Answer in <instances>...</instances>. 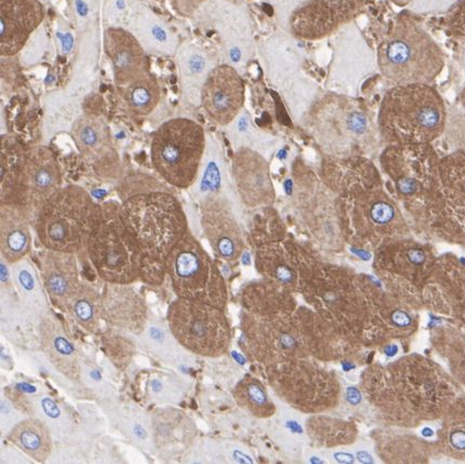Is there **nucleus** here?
Masks as SVG:
<instances>
[{"instance_id":"obj_8","label":"nucleus","mask_w":465,"mask_h":464,"mask_svg":"<svg viewBox=\"0 0 465 464\" xmlns=\"http://www.w3.org/2000/svg\"><path fill=\"white\" fill-rule=\"evenodd\" d=\"M86 254L95 273L105 282L132 285L141 280L143 252L124 222L121 203H102V216L90 237Z\"/></svg>"},{"instance_id":"obj_42","label":"nucleus","mask_w":465,"mask_h":464,"mask_svg":"<svg viewBox=\"0 0 465 464\" xmlns=\"http://www.w3.org/2000/svg\"><path fill=\"white\" fill-rule=\"evenodd\" d=\"M226 128H228L226 133L235 150L240 147H248L268 158L273 155L277 147L281 145L279 138L263 133L253 123L251 114L245 109Z\"/></svg>"},{"instance_id":"obj_58","label":"nucleus","mask_w":465,"mask_h":464,"mask_svg":"<svg viewBox=\"0 0 465 464\" xmlns=\"http://www.w3.org/2000/svg\"><path fill=\"white\" fill-rule=\"evenodd\" d=\"M461 101H462L463 106L465 107V89H464V92L462 94Z\"/></svg>"},{"instance_id":"obj_52","label":"nucleus","mask_w":465,"mask_h":464,"mask_svg":"<svg viewBox=\"0 0 465 464\" xmlns=\"http://www.w3.org/2000/svg\"><path fill=\"white\" fill-rule=\"evenodd\" d=\"M459 0H411L408 8L412 14L440 15L445 14Z\"/></svg>"},{"instance_id":"obj_37","label":"nucleus","mask_w":465,"mask_h":464,"mask_svg":"<svg viewBox=\"0 0 465 464\" xmlns=\"http://www.w3.org/2000/svg\"><path fill=\"white\" fill-rule=\"evenodd\" d=\"M175 64L181 94L190 104L200 105L203 84L217 66L213 55L194 44H185L175 54Z\"/></svg>"},{"instance_id":"obj_57","label":"nucleus","mask_w":465,"mask_h":464,"mask_svg":"<svg viewBox=\"0 0 465 464\" xmlns=\"http://www.w3.org/2000/svg\"><path fill=\"white\" fill-rule=\"evenodd\" d=\"M457 326L461 327L465 331V308L456 318Z\"/></svg>"},{"instance_id":"obj_55","label":"nucleus","mask_w":465,"mask_h":464,"mask_svg":"<svg viewBox=\"0 0 465 464\" xmlns=\"http://www.w3.org/2000/svg\"><path fill=\"white\" fill-rule=\"evenodd\" d=\"M208 0H170V5L180 15L193 18Z\"/></svg>"},{"instance_id":"obj_46","label":"nucleus","mask_w":465,"mask_h":464,"mask_svg":"<svg viewBox=\"0 0 465 464\" xmlns=\"http://www.w3.org/2000/svg\"><path fill=\"white\" fill-rule=\"evenodd\" d=\"M129 110L137 116L150 115L160 104L162 90L157 78L151 72L121 88Z\"/></svg>"},{"instance_id":"obj_38","label":"nucleus","mask_w":465,"mask_h":464,"mask_svg":"<svg viewBox=\"0 0 465 464\" xmlns=\"http://www.w3.org/2000/svg\"><path fill=\"white\" fill-rule=\"evenodd\" d=\"M7 439L16 449L36 462L47 461L53 452V433L41 418L28 417L15 424L8 432Z\"/></svg>"},{"instance_id":"obj_45","label":"nucleus","mask_w":465,"mask_h":464,"mask_svg":"<svg viewBox=\"0 0 465 464\" xmlns=\"http://www.w3.org/2000/svg\"><path fill=\"white\" fill-rule=\"evenodd\" d=\"M115 424L130 443L144 450H155L153 438L152 417L138 406L118 407L114 414Z\"/></svg>"},{"instance_id":"obj_31","label":"nucleus","mask_w":465,"mask_h":464,"mask_svg":"<svg viewBox=\"0 0 465 464\" xmlns=\"http://www.w3.org/2000/svg\"><path fill=\"white\" fill-rule=\"evenodd\" d=\"M39 270L50 301L65 311L67 302L83 282L76 254L44 248L39 253Z\"/></svg>"},{"instance_id":"obj_54","label":"nucleus","mask_w":465,"mask_h":464,"mask_svg":"<svg viewBox=\"0 0 465 464\" xmlns=\"http://www.w3.org/2000/svg\"><path fill=\"white\" fill-rule=\"evenodd\" d=\"M134 0H109L104 8V19L110 26H123Z\"/></svg>"},{"instance_id":"obj_7","label":"nucleus","mask_w":465,"mask_h":464,"mask_svg":"<svg viewBox=\"0 0 465 464\" xmlns=\"http://www.w3.org/2000/svg\"><path fill=\"white\" fill-rule=\"evenodd\" d=\"M102 216V205L78 185L62 186L34 220L44 248L81 254Z\"/></svg>"},{"instance_id":"obj_49","label":"nucleus","mask_w":465,"mask_h":464,"mask_svg":"<svg viewBox=\"0 0 465 464\" xmlns=\"http://www.w3.org/2000/svg\"><path fill=\"white\" fill-rule=\"evenodd\" d=\"M139 337L155 358L164 361L177 360L181 348H183L174 338L168 322L161 321L149 320L144 331Z\"/></svg>"},{"instance_id":"obj_48","label":"nucleus","mask_w":465,"mask_h":464,"mask_svg":"<svg viewBox=\"0 0 465 464\" xmlns=\"http://www.w3.org/2000/svg\"><path fill=\"white\" fill-rule=\"evenodd\" d=\"M308 431L312 439L322 446L333 447L354 443L357 428L353 423L333 419L313 417L309 421Z\"/></svg>"},{"instance_id":"obj_56","label":"nucleus","mask_w":465,"mask_h":464,"mask_svg":"<svg viewBox=\"0 0 465 464\" xmlns=\"http://www.w3.org/2000/svg\"><path fill=\"white\" fill-rule=\"evenodd\" d=\"M273 5L277 16H279L282 28H286L287 21L294 8L303 0H268Z\"/></svg>"},{"instance_id":"obj_26","label":"nucleus","mask_w":465,"mask_h":464,"mask_svg":"<svg viewBox=\"0 0 465 464\" xmlns=\"http://www.w3.org/2000/svg\"><path fill=\"white\" fill-rule=\"evenodd\" d=\"M44 19L45 8L39 0H0V54H19Z\"/></svg>"},{"instance_id":"obj_24","label":"nucleus","mask_w":465,"mask_h":464,"mask_svg":"<svg viewBox=\"0 0 465 464\" xmlns=\"http://www.w3.org/2000/svg\"><path fill=\"white\" fill-rule=\"evenodd\" d=\"M423 308L455 321L465 308V264L453 254L438 257L423 291Z\"/></svg>"},{"instance_id":"obj_23","label":"nucleus","mask_w":465,"mask_h":464,"mask_svg":"<svg viewBox=\"0 0 465 464\" xmlns=\"http://www.w3.org/2000/svg\"><path fill=\"white\" fill-rule=\"evenodd\" d=\"M231 177L238 198L247 208H268L275 202L276 190L268 158L240 147L232 158Z\"/></svg>"},{"instance_id":"obj_28","label":"nucleus","mask_w":465,"mask_h":464,"mask_svg":"<svg viewBox=\"0 0 465 464\" xmlns=\"http://www.w3.org/2000/svg\"><path fill=\"white\" fill-rule=\"evenodd\" d=\"M259 51L266 77L281 92L303 75L304 51L291 34H275L260 44Z\"/></svg>"},{"instance_id":"obj_44","label":"nucleus","mask_w":465,"mask_h":464,"mask_svg":"<svg viewBox=\"0 0 465 464\" xmlns=\"http://www.w3.org/2000/svg\"><path fill=\"white\" fill-rule=\"evenodd\" d=\"M65 311L84 331L95 333L102 321V293L87 281H83L67 302Z\"/></svg>"},{"instance_id":"obj_27","label":"nucleus","mask_w":465,"mask_h":464,"mask_svg":"<svg viewBox=\"0 0 465 464\" xmlns=\"http://www.w3.org/2000/svg\"><path fill=\"white\" fill-rule=\"evenodd\" d=\"M104 53L110 59L116 86L121 89L150 72L149 55L127 28L109 26L104 31Z\"/></svg>"},{"instance_id":"obj_2","label":"nucleus","mask_w":465,"mask_h":464,"mask_svg":"<svg viewBox=\"0 0 465 464\" xmlns=\"http://www.w3.org/2000/svg\"><path fill=\"white\" fill-rule=\"evenodd\" d=\"M146 178V177H145ZM124 186L121 213L144 256L141 280L160 286L166 277L169 253L189 230L186 214L172 192L151 179Z\"/></svg>"},{"instance_id":"obj_16","label":"nucleus","mask_w":465,"mask_h":464,"mask_svg":"<svg viewBox=\"0 0 465 464\" xmlns=\"http://www.w3.org/2000/svg\"><path fill=\"white\" fill-rule=\"evenodd\" d=\"M293 197L305 228L322 247L341 251L345 244L338 212V195L308 171H293Z\"/></svg>"},{"instance_id":"obj_36","label":"nucleus","mask_w":465,"mask_h":464,"mask_svg":"<svg viewBox=\"0 0 465 464\" xmlns=\"http://www.w3.org/2000/svg\"><path fill=\"white\" fill-rule=\"evenodd\" d=\"M72 138L84 160L94 166L117 161L114 141L104 118L84 114L72 128Z\"/></svg>"},{"instance_id":"obj_19","label":"nucleus","mask_w":465,"mask_h":464,"mask_svg":"<svg viewBox=\"0 0 465 464\" xmlns=\"http://www.w3.org/2000/svg\"><path fill=\"white\" fill-rule=\"evenodd\" d=\"M416 228L436 242L465 246V193L440 185L408 212Z\"/></svg>"},{"instance_id":"obj_13","label":"nucleus","mask_w":465,"mask_h":464,"mask_svg":"<svg viewBox=\"0 0 465 464\" xmlns=\"http://www.w3.org/2000/svg\"><path fill=\"white\" fill-rule=\"evenodd\" d=\"M266 376L276 395L310 414L333 409L341 395L336 376L308 359L270 366Z\"/></svg>"},{"instance_id":"obj_53","label":"nucleus","mask_w":465,"mask_h":464,"mask_svg":"<svg viewBox=\"0 0 465 464\" xmlns=\"http://www.w3.org/2000/svg\"><path fill=\"white\" fill-rule=\"evenodd\" d=\"M446 27L452 36L465 37V0H459L447 11Z\"/></svg>"},{"instance_id":"obj_25","label":"nucleus","mask_w":465,"mask_h":464,"mask_svg":"<svg viewBox=\"0 0 465 464\" xmlns=\"http://www.w3.org/2000/svg\"><path fill=\"white\" fill-rule=\"evenodd\" d=\"M246 86L242 74L229 64L210 72L203 84L201 105L220 126L226 127L245 109Z\"/></svg>"},{"instance_id":"obj_59","label":"nucleus","mask_w":465,"mask_h":464,"mask_svg":"<svg viewBox=\"0 0 465 464\" xmlns=\"http://www.w3.org/2000/svg\"><path fill=\"white\" fill-rule=\"evenodd\" d=\"M464 61H465V50H464Z\"/></svg>"},{"instance_id":"obj_22","label":"nucleus","mask_w":465,"mask_h":464,"mask_svg":"<svg viewBox=\"0 0 465 464\" xmlns=\"http://www.w3.org/2000/svg\"><path fill=\"white\" fill-rule=\"evenodd\" d=\"M62 171L54 152L47 146L26 151L22 172L18 203L35 220L41 208L62 188Z\"/></svg>"},{"instance_id":"obj_14","label":"nucleus","mask_w":465,"mask_h":464,"mask_svg":"<svg viewBox=\"0 0 465 464\" xmlns=\"http://www.w3.org/2000/svg\"><path fill=\"white\" fill-rule=\"evenodd\" d=\"M167 322L174 338L193 354L219 358L228 352L232 331L223 309L178 298L170 304Z\"/></svg>"},{"instance_id":"obj_41","label":"nucleus","mask_w":465,"mask_h":464,"mask_svg":"<svg viewBox=\"0 0 465 464\" xmlns=\"http://www.w3.org/2000/svg\"><path fill=\"white\" fill-rule=\"evenodd\" d=\"M26 151L13 137L2 139L0 152V203L18 202L19 186Z\"/></svg>"},{"instance_id":"obj_35","label":"nucleus","mask_w":465,"mask_h":464,"mask_svg":"<svg viewBox=\"0 0 465 464\" xmlns=\"http://www.w3.org/2000/svg\"><path fill=\"white\" fill-rule=\"evenodd\" d=\"M151 417L155 450L163 458L183 454L196 437L194 423L183 412L158 410Z\"/></svg>"},{"instance_id":"obj_5","label":"nucleus","mask_w":465,"mask_h":464,"mask_svg":"<svg viewBox=\"0 0 465 464\" xmlns=\"http://www.w3.org/2000/svg\"><path fill=\"white\" fill-rule=\"evenodd\" d=\"M378 70L390 84H430L445 66V56L438 42L411 11H402L380 43Z\"/></svg>"},{"instance_id":"obj_50","label":"nucleus","mask_w":465,"mask_h":464,"mask_svg":"<svg viewBox=\"0 0 465 464\" xmlns=\"http://www.w3.org/2000/svg\"><path fill=\"white\" fill-rule=\"evenodd\" d=\"M441 184L465 193V150H457L440 160Z\"/></svg>"},{"instance_id":"obj_15","label":"nucleus","mask_w":465,"mask_h":464,"mask_svg":"<svg viewBox=\"0 0 465 464\" xmlns=\"http://www.w3.org/2000/svg\"><path fill=\"white\" fill-rule=\"evenodd\" d=\"M203 31L217 37L223 64L242 74L256 54L251 15L246 5L235 0H208L193 16Z\"/></svg>"},{"instance_id":"obj_18","label":"nucleus","mask_w":465,"mask_h":464,"mask_svg":"<svg viewBox=\"0 0 465 464\" xmlns=\"http://www.w3.org/2000/svg\"><path fill=\"white\" fill-rule=\"evenodd\" d=\"M254 262L264 280L291 292H302L319 263L308 249L285 236L254 246Z\"/></svg>"},{"instance_id":"obj_3","label":"nucleus","mask_w":465,"mask_h":464,"mask_svg":"<svg viewBox=\"0 0 465 464\" xmlns=\"http://www.w3.org/2000/svg\"><path fill=\"white\" fill-rule=\"evenodd\" d=\"M302 126L326 158H368L376 154L382 144L378 124L364 104L347 94H321Z\"/></svg>"},{"instance_id":"obj_11","label":"nucleus","mask_w":465,"mask_h":464,"mask_svg":"<svg viewBox=\"0 0 465 464\" xmlns=\"http://www.w3.org/2000/svg\"><path fill=\"white\" fill-rule=\"evenodd\" d=\"M166 275L178 298L225 310L229 292L224 277L191 232L169 253Z\"/></svg>"},{"instance_id":"obj_17","label":"nucleus","mask_w":465,"mask_h":464,"mask_svg":"<svg viewBox=\"0 0 465 464\" xmlns=\"http://www.w3.org/2000/svg\"><path fill=\"white\" fill-rule=\"evenodd\" d=\"M331 48L326 89L356 97L361 84L378 69L377 53L368 44L355 21L333 34Z\"/></svg>"},{"instance_id":"obj_34","label":"nucleus","mask_w":465,"mask_h":464,"mask_svg":"<svg viewBox=\"0 0 465 464\" xmlns=\"http://www.w3.org/2000/svg\"><path fill=\"white\" fill-rule=\"evenodd\" d=\"M32 221L21 203H0V252L10 265L21 262L31 252Z\"/></svg>"},{"instance_id":"obj_32","label":"nucleus","mask_w":465,"mask_h":464,"mask_svg":"<svg viewBox=\"0 0 465 464\" xmlns=\"http://www.w3.org/2000/svg\"><path fill=\"white\" fill-rule=\"evenodd\" d=\"M321 178L338 196L383 184L379 169L367 157L325 158L322 163Z\"/></svg>"},{"instance_id":"obj_51","label":"nucleus","mask_w":465,"mask_h":464,"mask_svg":"<svg viewBox=\"0 0 465 464\" xmlns=\"http://www.w3.org/2000/svg\"><path fill=\"white\" fill-rule=\"evenodd\" d=\"M172 377L166 375H153L147 382V390L152 395L153 400L168 401L172 400L173 394L178 389L174 388Z\"/></svg>"},{"instance_id":"obj_43","label":"nucleus","mask_w":465,"mask_h":464,"mask_svg":"<svg viewBox=\"0 0 465 464\" xmlns=\"http://www.w3.org/2000/svg\"><path fill=\"white\" fill-rule=\"evenodd\" d=\"M378 454L387 462H427L438 449L435 441L401 435L378 441Z\"/></svg>"},{"instance_id":"obj_30","label":"nucleus","mask_w":465,"mask_h":464,"mask_svg":"<svg viewBox=\"0 0 465 464\" xmlns=\"http://www.w3.org/2000/svg\"><path fill=\"white\" fill-rule=\"evenodd\" d=\"M102 320L116 330L141 336L149 321L143 298L130 285L106 282L102 292Z\"/></svg>"},{"instance_id":"obj_1","label":"nucleus","mask_w":465,"mask_h":464,"mask_svg":"<svg viewBox=\"0 0 465 464\" xmlns=\"http://www.w3.org/2000/svg\"><path fill=\"white\" fill-rule=\"evenodd\" d=\"M361 387L388 426L405 429L440 421L460 395V384L450 372L419 354L368 368Z\"/></svg>"},{"instance_id":"obj_29","label":"nucleus","mask_w":465,"mask_h":464,"mask_svg":"<svg viewBox=\"0 0 465 464\" xmlns=\"http://www.w3.org/2000/svg\"><path fill=\"white\" fill-rule=\"evenodd\" d=\"M123 27L138 39L147 54L172 56L180 47L179 37L166 20L139 0H134Z\"/></svg>"},{"instance_id":"obj_20","label":"nucleus","mask_w":465,"mask_h":464,"mask_svg":"<svg viewBox=\"0 0 465 464\" xmlns=\"http://www.w3.org/2000/svg\"><path fill=\"white\" fill-rule=\"evenodd\" d=\"M365 0H303L292 11L286 30L299 41H321L356 20Z\"/></svg>"},{"instance_id":"obj_39","label":"nucleus","mask_w":465,"mask_h":464,"mask_svg":"<svg viewBox=\"0 0 465 464\" xmlns=\"http://www.w3.org/2000/svg\"><path fill=\"white\" fill-rule=\"evenodd\" d=\"M440 421L438 454L465 461V394L458 396Z\"/></svg>"},{"instance_id":"obj_33","label":"nucleus","mask_w":465,"mask_h":464,"mask_svg":"<svg viewBox=\"0 0 465 464\" xmlns=\"http://www.w3.org/2000/svg\"><path fill=\"white\" fill-rule=\"evenodd\" d=\"M38 338L45 356L55 370L71 381H81L82 366L75 345L67 335L64 326L50 311L38 322Z\"/></svg>"},{"instance_id":"obj_40","label":"nucleus","mask_w":465,"mask_h":464,"mask_svg":"<svg viewBox=\"0 0 465 464\" xmlns=\"http://www.w3.org/2000/svg\"><path fill=\"white\" fill-rule=\"evenodd\" d=\"M11 275L22 308L33 311L39 318L50 311L42 277L30 259L11 265Z\"/></svg>"},{"instance_id":"obj_10","label":"nucleus","mask_w":465,"mask_h":464,"mask_svg":"<svg viewBox=\"0 0 465 464\" xmlns=\"http://www.w3.org/2000/svg\"><path fill=\"white\" fill-rule=\"evenodd\" d=\"M434 248L411 236L388 242L374 252L373 269L387 290L410 304L423 308V291L435 267Z\"/></svg>"},{"instance_id":"obj_6","label":"nucleus","mask_w":465,"mask_h":464,"mask_svg":"<svg viewBox=\"0 0 465 464\" xmlns=\"http://www.w3.org/2000/svg\"><path fill=\"white\" fill-rule=\"evenodd\" d=\"M338 212L345 242L362 251L376 252L411 233L399 202L383 184L338 196Z\"/></svg>"},{"instance_id":"obj_21","label":"nucleus","mask_w":465,"mask_h":464,"mask_svg":"<svg viewBox=\"0 0 465 464\" xmlns=\"http://www.w3.org/2000/svg\"><path fill=\"white\" fill-rule=\"evenodd\" d=\"M236 197L214 196L198 202L203 234L215 256L234 263L245 251V236L238 219Z\"/></svg>"},{"instance_id":"obj_9","label":"nucleus","mask_w":465,"mask_h":464,"mask_svg":"<svg viewBox=\"0 0 465 464\" xmlns=\"http://www.w3.org/2000/svg\"><path fill=\"white\" fill-rule=\"evenodd\" d=\"M207 133L201 123L179 117L163 123L153 134L151 162L169 185L190 190L200 173L207 147Z\"/></svg>"},{"instance_id":"obj_4","label":"nucleus","mask_w":465,"mask_h":464,"mask_svg":"<svg viewBox=\"0 0 465 464\" xmlns=\"http://www.w3.org/2000/svg\"><path fill=\"white\" fill-rule=\"evenodd\" d=\"M448 112L430 84L394 86L380 104L378 129L387 145L430 144L445 133Z\"/></svg>"},{"instance_id":"obj_47","label":"nucleus","mask_w":465,"mask_h":464,"mask_svg":"<svg viewBox=\"0 0 465 464\" xmlns=\"http://www.w3.org/2000/svg\"><path fill=\"white\" fill-rule=\"evenodd\" d=\"M234 399L241 409L254 417L268 418L274 415L275 406L268 392L256 378L246 377L234 389Z\"/></svg>"},{"instance_id":"obj_12","label":"nucleus","mask_w":465,"mask_h":464,"mask_svg":"<svg viewBox=\"0 0 465 464\" xmlns=\"http://www.w3.org/2000/svg\"><path fill=\"white\" fill-rule=\"evenodd\" d=\"M379 161L407 212L441 185L440 158L430 144L387 145Z\"/></svg>"}]
</instances>
